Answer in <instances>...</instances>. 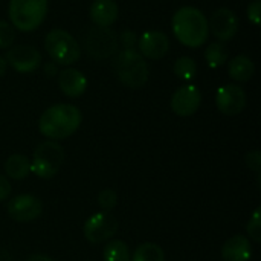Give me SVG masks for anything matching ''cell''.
Returning a JSON list of instances; mask_svg holds the SVG:
<instances>
[{"label": "cell", "mask_w": 261, "mask_h": 261, "mask_svg": "<svg viewBox=\"0 0 261 261\" xmlns=\"http://www.w3.org/2000/svg\"><path fill=\"white\" fill-rule=\"evenodd\" d=\"M81 125V112L73 104H54L38 119V130L50 141L72 136Z\"/></svg>", "instance_id": "1"}, {"label": "cell", "mask_w": 261, "mask_h": 261, "mask_svg": "<svg viewBox=\"0 0 261 261\" xmlns=\"http://www.w3.org/2000/svg\"><path fill=\"white\" fill-rule=\"evenodd\" d=\"M173 32L176 38L187 47L197 49L203 46L210 37L208 18L194 6H184L173 15Z\"/></svg>", "instance_id": "2"}, {"label": "cell", "mask_w": 261, "mask_h": 261, "mask_svg": "<svg viewBox=\"0 0 261 261\" xmlns=\"http://www.w3.org/2000/svg\"><path fill=\"white\" fill-rule=\"evenodd\" d=\"M118 80L130 89H139L148 81V66L136 49H122L115 58Z\"/></svg>", "instance_id": "3"}, {"label": "cell", "mask_w": 261, "mask_h": 261, "mask_svg": "<svg viewBox=\"0 0 261 261\" xmlns=\"http://www.w3.org/2000/svg\"><path fill=\"white\" fill-rule=\"evenodd\" d=\"M47 0H9V20L23 32L37 29L46 18Z\"/></svg>", "instance_id": "4"}, {"label": "cell", "mask_w": 261, "mask_h": 261, "mask_svg": "<svg viewBox=\"0 0 261 261\" xmlns=\"http://www.w3.org/2000/svg\"><path fill=\"white\" fill-rule=\"evenodd\" d=\"M44 49L50 60L60 66H72L81 55L78 41L64 29H52L44 38Z\"/></svg>", "instance_id": "5"}, {"label": "cell", "mask_w": 261, "mask_h": 261, "mask_svg": "<svg viewBox=\"0 0 261 261\" xmlns=\"http://www.w3.org/2000/svg\"><path fill=\"white\" fill-rule=\"evenodd\" d=\"M64 150L57 141H44L37 145L31 161V173L40 179H52L64 162Z\"/></svg>", "instance_id": "6"}, {"label": "cell", "mask_w": 261, "mask_h": 261, "mask_svg": "<svg viewBox=\"0 0 261 261\" xmlns=\"http://www.w3.org/2000/svg\"><path fill=\"white\" fill-rule=\"evenodd\" d=\"M118 34L112 28L93 26L84 35V47L95 60H106L118 52Z\"/></svg>", "instance_id": "7"}, {"label": "cell", "mask_w": 261, "mask_h": 261, "mask_svg": "<svg viewBox=\"0 0 261 261\" xmlns=\"http://www.w3.org/2000/svg\"><path fill=\"white\" fill-rule=\"evenodd\" d=\"M118 231V220L109 211H99L92 214L83 228L84 237L87 242L93 245H99L102 242L110 240Z\"/></svg>", "instance_id": "8"}, {"label": "cell", "mask_w": 261, "mask_h": 261, "mask_svg": "<svg viewBox=\"0 0 261 261\" xmlns=\"http://www.w3.org/2000/svg\"><path fill=\"white\" fill-rule=\"evenodd\" d=\"M6 64L20 73H32L41 66V54L37 47L29 44H20L9 47L6 52Z\"/></svg>", "instance_id": "9"}, {"label": "cell", "mask_w": 261, "mask_h": 261, "mask_svg": "<svg viewBox=\"0 0 261 261\" xmlns=\"http://www.w3.org/2000/svg\"><path fill=\"white\" fill-rule=\"evenodd\" d=\"M210 32L220 41H229L239 31V17L229 8H219L213 12L208 20Z\"/></svg>", "instance_id": "10"}, {"label": "cell", "mask_w": 261, "mask_h": 261, "mask_svg": "<svg viewBox=\"0 0 261 261\" xmlns=\"http://www.w3.org/2000/svg\"><path fill=\"white\" fill-rule=\"evenodd\" d=\"M216 106L220 113L226 116H236L246 107V93L237 84H225L217 89Z\"/></svg>", "instance_id": "11"}, {"label": "cell", "mask_w": 261, "mask_h": 261, "mask_svg": "<svg viewBox=\"0 0 261 261\" xmlns=\"http://www.w3.org/2000/svg\"><path fill=\"white\" fill-rule=\"evenodd\" d=\"M43 203L32 194H20L9 200L8 216L15 222H31L41 216Z\"/></svg>", "instance_id": "12"}, {"label": "cell", "mask_w": 261, "mask_h": 261, "mask_svg": "<svg viewBox=\"0 0 261 261\" xmlns=\"http://www.w3.org/2000/svg\"><path fill=\"white\" fill-rule=\"evenodd\" d=\"M202 102V93L194 84H185L179 87L171 96V110L179 116L194 115Z\"/></svg>", "instance_id": "13"}, {"label": "cell", "mask_w": 261, "mask_h": 261, "mask_svg": "<svg viewBox=\"0 0 261 261\" xmlns=\"http://www.w3.org/2000/svg\"><path fill=\"white\" fill-rule=\"evenodd\" d=\"M139 54L150 60H161L170 49L168 37L161 31H147L138 40Z\"/></svg>", "instance_id": "14"}, {"label": "cell", "mask_w": 261, "mask_h": 261, "mask_svg": "<svg viewBox=\"0 0 261 261\" xmlns=\"http://www.w3.org/2000/svg\"><path fill=\"white\" fill-rule=\"evenodd\" d=\"M58 86L69 98H80L87 89V78L73 67H66L58 73Z\"/></svg>", "instance_id": "15"}, {"label": "cell", "mask_w": 261, "mask_h": 261, "mask_svg": "<svg viewBox=\"0 0 261 261\" xmlns=\"http://www.w3.org/2000/svg\"><path fill=\"white\" fill-rule=\"evenodd\" d=\"M252 257V245L245 236H234L222 246L223 261H249Z\"/></svg>", "instance_id": "16"}, {"label": "cell", "mask_w": 261, "mask_h": 261, "mask_svg": "<svg viewBox=\"0 0 261 261\" xmlns=\"http://www.w3.org/2000/svg\"><path fill=\"white\" fill-rule=\"evenodd\" d=\"M118 5L115 0H95L90 5L89 15L95 26L110 28L118 20Z\"/></svg>", "instance_id": "17"}, {"label": "cell", "mask_w": 261, "mask_h": 261, "mask_svg": "<svg viewBox=\"0 0 261 261\" xmlns=\"http://www.w3.org/2000/svg\"><path fill=\"white\" fill-rule=\"evenodd\" d=\"M228 72H229V76L234 81L246 83V81H249L254 76V73H255V64H254V61L249 57H246V55H237V57H234L229 61Z\"/></svg>", "instance_id": "18"}, {"label": "cell", "mask_w": 261, "mask_h": 261, "mask_svg": "<svg viewBox=\"0 0 261 261\" xmlns=\"http://www.w3.org/2000/svg\"><path fill=\"white\" fill-rule=\"evenodd\" d=\"M5 173L14 180H23L31 173V161L24 154H11L5 162Z\"/></svg>", "instance_id": "19"}, {"label": "cell", "mask_w": 261, "mask_h": 261, "mask_svg": "<svg viewBox=\"0 0 261 261\" xmlns=\"http://www.w3.org/2000/svg\"><path fill=\"white\" fill-rule=\"evenodd\" d=\"M205 60H206L208 67L211 69L222 67L228 61V49L225 43H220V41L211 43L205 50Z\"/></svg>", "instance_id": "20"}, {"label": "cell", "mask_w": 261, "mask_h": 261, "mask_svg": "<svg viewBox=\"0 0 261 261\" xmlns=\"http://www.w3.org/2000/svg\"><path fill=\"white\" fill-rule=\"evenodd\" d=\"M130 261H165V252L159 245L147 242L136 248Z\"/></svg>", "instance_id": "21"}, {"label": "cell", "mask_w": 261, "mask_h": 261, "mask_svg": "<svg viewBox=\"0 0 261 261\" xmlns=\"http://www.w3.org/2000/svg\"><path fill=\"white\" fill-rule=\"evenodd\" d=\"M104 261H130L128 246L122 240H110L102 251Z\"/></svg>", "instance_id": "22"}, {"label": "cell", "mask_w": 261, "mask_h": 261, "mask_svg": "<svg viewBox=\"0 0 261 261\" xmlns=\"http://www.w3.org/2000/svg\"><path fill=\"white\" fill-rule=\"evenodd\" d=\"M174 73L182 81H191L197 75V64L191 57H180L174 63Z\"/></svg>", "instance_id": "23"}, {"label": "cell", "mask_w": 261, "mask_h": 261, "mask_svg": "<svg viewBox=\"0 0 261 261\" xmlns=\"http://www.w3.org/2000/svg\"><path fill=\"white\" fill-rule=\"evenodd\" d=\"M98 205L101 206L102 211H112L116 205H118V194L110 190V188H106L102 191H99L98 194Z\"/></svg>", "instance_id": "24"}, {"label": "cell", "mask_w": 261, "mask_h": 261, "mask_svg": "<svg viewBox=\"0 0 261 261\" xmlns=\"http://www.w3.org/2000/svg\"><path fill=\"white\" fill-rule=\"evenodd\" d=\"M261 208L258 206L255 211H254V214H252V217L249 219V222H248V226H246V231H248V234H249V237L255 242V243H260L261 242Z\"/></svg>", "instance_id": "25"}, {"label": "cell", "mask_w": 261, "mask_h": 261, "mask_svg": "<svg viewBox=\"0 0 261 261\" xmlns=\"http://www.w3.org/2000/svg\"><path fill=\"white\" fill-rule=\"evenodd\" d=\"M15 38V31L14 26H11L9 23L0 20V49H8L12 46Z\"/></svg>", "instance_id": "26"}, {"label": "cell", "mask_w": 261, "mask_h": 261, "mask_svg": "<svg viewBox=\"0 0 261 261\" xmlns=\"http://www.w3.org/2000/svg\"><path fill=\"white\" fill-rule=\"evenodd\" d=\"M248 18H249V21L254 23L255 26H260L261 0H254L252 3H249V6H248Z\"/></svg>", "instance_id": "27"}, {"label": "cell", "mask_w": 261, "mask_h": 261, "mask_svg": "<svg viewBox=\"0 0 261 261\" xmlns=\"http://www.w3.org/2000/svg\"><path fill=\"white\" fill-rule=\"evenodd\" d=\"M246 165L249 170H252L254 173L260 174L261 171V153L258 150H254V151H249L246 154Z\"/></svg>", "instance_id": "28"}, {"label": "cell", "mask_w": 261, "mask_h": 261, "mask_svg": "<svg viewBox=\"0 0 261 261\" xmlns=\"http://www.w3.org/2000/svg\"><path fill=\"white\" fill-rule=\"evenodd\" d=\"M118 43L122 44L124 49H135V44L138 43V37L133 31H124L118 38Z\"/></svg>", "instance_id": "29"}, {"label": "cell", "mask_w": 261, "mask_h": 261, "mask_svg": "<svg viewBox=\"0 0 261 261\" xmlns=\"http://www.w3.org/2000/svg\"><path fill=\"white\" fill-rule=\"evenodd\" d=\"M11 190H12V188H11L9 180H8L5 176H2V174H0V202L6 200V199L9 197Z\"/></svg>", "instance_id": "30"}, {"label": "cell", "mask_w": 261, "mask_h": 261, "mask_svg": "<svg viewBox=\"0 0 261 261\" xmlns=\"http://www.w3.org/2000/svg\"><path fill=\"white\" fill-rule=\"evenodd\" d=\"M44 70H46V73H47L49 76H54V75H57V72H58V69H57V64H55L54 61H50V63H46V64H44Z\"/></svg>", "instance_id": "31"}, {"label": "cell", "mask_w": 261, "mask_h": 261, "mask_svg": "<svg viewBox=\"0 0 261 261\" xmlns=\"http://www.w3.org/2000/svg\"><path fill=\"white\" fill-rule=\"evenodd\" d=\"M26 261H54L52 258L46 257V255H31Z\"/></svg>", "instance_id": "32"}, {"label": "cell", "mask_w": 261, "mask_h": 261, "mask_svg": "<svg viewBox=\"0 0 261 261\" xmlns=\"http://www.w3.org/2000/svg\"><path fill=\"white\" fill-rule=\"evenodd\" d=\"M0 261H12L11 254L6 249H0Z\"/></svg>", "instance_id": "33"}, {"label": "cell", "mask_w": 261, "mask_h": 261, "mask_svg": "<svg viewBox=\"0 0 261 261\" xmlns=\"http://www.w3.org/2000/svg\"><path fill=\"white\" fill-rule=\"evenodd\" d=\"M6 60H5V57H2L0 55V76H3L5 75V72H6Z\"/></svg>", "instance_id": "34"}]
</instances>
